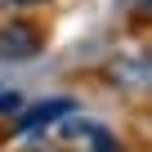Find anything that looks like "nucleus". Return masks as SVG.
I'll return each mask as SVG.
<instances>
[{"label": "nucleus", "mask_w": 152, "mask_h": 152, "mask_svg": "<svg viewBox=\"0 0 152 152\" xmlns=\"http://www.w3.org/2000/svg\"><path fill=\"white\" fill-rule=\"evenodd\" d=\"M139 14H152V0H139Z\"/></svg>", "instance_id": "nucleus-6"}, {"label": "nucleus", "mask_w": 152, "mask_h": 152, "mask_svg": "<svg viewBox=\"0 0 152 152\" xmlns=\"http://www.w3.org/2000/svg\"><path fill=\"white\" fill-rule=\"evenodd\" d=\"M23 152H125L121 139L94 116H67L54 134L31 139Z\"/></svg>", "instance_id": "nucleus-1"}, {"label": "nucleus", "mask_w": 152, "mask_h": 152, "mask_svg": "<svg viewBox=\"0 0 152 152\" xmlns=\"http://www.w3.org/2000/svg\"><path fill=\"white\" fill-rule=\"evenodd\" d=\"M72 112H76V99H67V94H54V99H40V103H31V107H23V112L14 116V134L31 139V134L49 130L54 121H67Z\"/></svg>", "instance_id": "nucleus-3"}, {"label": "nucleus", "mask_w": 152, "mask_h": 152, "mask_svg": "<svg viewBox=\"0 0 152 152\" xmlns=\"http://www.w3.org/2000/svg\"><path fill=\"white\" fill-rule=\"evenodd\" d=\"M0 5H9V9H31V5H49V0H0Z\"/></svg>", "instance_id": "nucleus-5"}, {"label": "nucleus", "mask_w": 152, "mask_h": 152, "mask_svg": "<svg viewBox=\"0 0 152 152\" xmlns=\"http://www.w3.org/2000/svg\"><path fill=\"white\" fill-rule=\"evenodd\" d=\"M107 81L130 94H152V49H130L107 63Z\"/></svg>", "instance_id": "nucleus-2"}, {"label": "nucleus", "mask_w": 152, "mask_h": 152, "mask_svg": "<svg viewBox=\"0 0 152 152\" xmlns=\"http://www.w3.org/2000/svg\"><path fill=\"white\" fill-rule=\"evenodd\" d=\"M45 49V31L36 23H5L0 27V63H27Z\"/></svg>", "instance_id": "nucleus-4"}]
</instances>
